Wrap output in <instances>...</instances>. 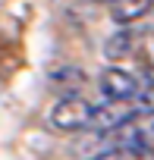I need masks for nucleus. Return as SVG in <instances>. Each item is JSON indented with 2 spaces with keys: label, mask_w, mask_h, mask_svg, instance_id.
Returning <instances> with one entry per match:
<instances>
[{
  "label": "nucleus",
  "mask_w": 154,
  "mask_h": 160,
  "mask_svg": "<svg viewBox=\"0 0 154 160\" xmlns=\"http://www.w3.org/2000/svg\"><path fill=\"white\" fill-rule=\"evenodd\" d=\"M98 88L104 94V101H138L141 94V85H138V78L120 66H107L101 69L98 75Z\"/></svg>",
  "instance_id": "2"
},
{
  "label": "nucleus",
  "mask_w": 154,
  "mask_h": 160,
  "mask_svg": "<svg viewBox=\"0 0 154 160\" xmlns=\"http://www.w3.org/2000/svg\"><path fill=\"white\" fill-rule=\"evenodd\" d=\"M138 110H145V113H154V78L141 88V94H138Z\"/></svg>",
  "instance_id": "8"
},
{
  "label": "nucleus",
  "mask_w": 154,
  "mask_h": 160,
  "mask_svg": "<svg viewBox=\"0 0 154 160\" xmlns=\"http://www.w3.org/2000/svg\"><path fill=\"white\" fill-rule=\"evenodd\" d=\"M91 160H138V157L129 154V151H123V148H104V151H98Z\"/></svg>",
  "instance_id": "7"
},
{
  "label": "nucleus",
  "mask_w": 154,
  "mask_h": 160,
  "mask_svg": "<svg viewBox=\"0 0 154 160\" xmlns=\"http://www.w3.org/2000/svg\"><path fill=\"white\" fill-rule=\"evenodd\" d=\"M107 10H110V19L113 22L132 25V22L145 19L154 10V0H107Z\"/></svg>",
  "instance_id": "4"
},
{
  "label": "nucleus",
  "mask_w": 154,
  "mask_h": 160,
  "mask_svg": "<svg viewBox=\"0 0 154 160\" xmlns=\"http://www.w3.org/2000/svg\"><path fill=\"white\" fill-rule=\"evenodd\" d=\"M91 116H95V104H88L82 94H60V101L47 113V122L57 132H88Z\"/></svg>",
  "instance_id": "1"
},
{
  "label": "nucleus",
  "mask_w": 154,
  "mask_h": 160,
  "mask_svg": "<svg viewBox=\"0 0 154 160\" xmlns=\"http://www.w3.org/2000/svg\"><path fill=\"white\" fill-rule=\"evenodd\" d=\"M132 47H135V32L132 28H120L116 35H110L104 41V57L107 60H123V57L132 53Z\"/></svg>",
  "instance_id": "6"
},
{
  "label": "nucleus",
  "mask_w": 154,
  "mask_h": 160,
  "mask_svg": "<svg viewBox=\"0 0 154 160\" xmlns=\"http://www.w3.org/2000/svg\"><path fill=\"white\" fill-rule=\"evenodd\" d=\"M50 85L63 94H79L82 85H85V72L79 66H63V69H54L50 72Z\"/></svg>",
  "instance_id": "5"
},
{
  "label": "nucleus",
  "mask_w": 154,
  "mask_h": 160,
  "mask_svg": "<svg viewBox=\"0 0 154 160\" xmlns=\"http://www.w3.org/2000/svg\"><path fill=\"white\" fill-rule=\"evenodd\" d=\"M135 113H138V104H129V101L95 104V116H91L88 132H91V135H113V132H116L123 122H129Z\"/></svg>",
  "instance_id": "3"
}]
</instances>
